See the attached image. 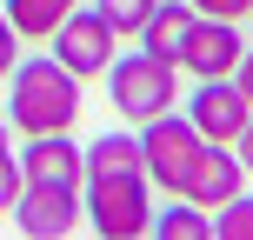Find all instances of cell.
Listing matches in <instances>:
<instances>
[{"label": "cell", "instance_id": "6da1fadb", "mask_svg": "<svg viewBox=\"0 0 253 240\" xmlns=\"http://www.w3.org/2000/svg\"><path fill=\"white\" fill-rule=\"evenodd\" d=\"M7 120L34 134H74L80 120V74L60 67L53 53H34V60H13L7 74Z\"/></svg>", "mask_w": 253, "mask_h": 240}, {"label": "cell", "instance_id": "7a4b0ae2", "mask_svg": "<svg viewBox=\"0 0 253 240\" xmlns=\"http://www.w3.org/2000/svg\"><path fill=\"white\" fill-rule=\"evenodd\" d=\"M80 207H87V227L100 240H140V234H153V180L147 174H87Z\"/></svg>", "mask_w": 253, "mask_h": 240}, {"label": "cell", "instance_id": "3957f363", "mask_svg": "<svg viewBox=\"0 0 253 240\" xmlns=\"http://www.w3.org/2000/svg\"><path fill=\"white\" fill-rule=\"evenodd\" d=\"M107 100H114V114L120 120H133V127H147L153 114H167V107L180 100V67L173 60H160V53H114V67H107Z\"/></svg>", "mask_w": 253, "mask_h": 240}, {"label": "cell", "instance_id": "277c9868", "mask_svg": "<svg viewBox=\"0 0 253 240\" xmlns=\"http://www.w3.org/2000/svg\"><path fill=\"white\" fill-rule=\"evenodd\" d=\"M200 147H207V134H200L187 114H173V107H167V114H153L147 127H140V160H147V180H153V187H167V193L187 187Z\"/></svg>", "mask_w": 253, "mask_h": 240}, {"label": "cell", "instance_id": "5b68a950", "mask_svg": "<svg viewBox=\"0 0 253 240\" xmlns=\"http://www.w3.org/2000/svg\"><path fill=\"white\" fill-rule=\"evenodd\" d=\"M114 20H107L100 7H74L60 27H53V60L60 67H74L80 80H93V74H107L114 67Z\"/></svg>", "mask_w": 253, "mask_h": 240}, {"label": "cell", "instance_id": "8992f818", "mask_svg": "<svg viewBox=\"0 0 253 240\" xmlns=\"http://www.w3.org/2000/svg\"><path fill=\"white\" fill-rule=\"evenodd\" d=\"M240 53H247L240 20H213V13H193L187 40H180V67H187L193 80H220V74H233V67H240Z\"/></svg>", "mask_w": 253, "mask_h": 240}, {"label": "cell", "instance_id": "52a82bcc", "mask_svg": "<svg viewBox=\"0 0 253 240\" xmlns=\"http://www.w3.org/2000/svg\"><path fill=\"white\" fill-rule=\"evenodd\" d=\"M187 120L200 127L207 140L233 147V140H240V127L253 120V100L240 94V80H233V74H220V80H200V87H193V100H187Z\"/></svg>", "mask_w": 253, "mask_h": 240}, {"label": "cell", "instance_id": "ba28073f", "mask_svg": "<svg viewBox=\"0 0 253 240\" xmlns=\"http://www.w3.org/2000/svg\"><path fill=\"white\" fill-rule=\"evenodd\" d=\"M13 214H20V234L60 240V234H74L80 220H87V207H80V187H40V180H27L20 200H13Z\"/></svg>", "mask_w": 253, "mask_h": 240}, {"label": "cell", "instance_id": "9c48e42d", "mask_svg": "<svg viewBox=\"0 0 253 240\" xmlns=\"http://www.w3.org/2000/svg\"><path fill=\"white\" fill-rule=\"evenodd\" d=\"M180 193H187L193 207H207V214H213V207H227L233 193H247V167H240V153H233V147H220V140H207Z\"/></svg>", "mask_w": 253, "mask_h": 240}, {"label": "cell", "instance_id": "30bf717a", "mask_svg": "<svg viewBox=\"0 0 253 240\" xmlns=\"http://www.w3.org/2000/svg\"><path fill=\"white\" fill-rule=\"evenodd\" d=\"M20 174L40 187H87V147H74L67 134H34L20 147Z\"/></svg>", "mask_w": 253, "mask_h": 240}, {"label": "cell", "instance_id": "8fae6325", "mask_svg": "<svg viewBox=\"0 0 253 240\" xmlns=\"http://www.w3.org/2000/svg\"><path fill=\"white\" fill-rule=\"evenodd\" d=\"M187 27H193V7H187V0H153L147 27H140V47L180 67V40H187Z\"/></svg>", "mask_w": 253, "mask_h": 240}, {"label": "cell", "instance_id": "7c38bea8", "mask_svg": "<svg viewBox=\"0 0 253 240\" xmlns=\"http://www.w3.org/2000/svg\"><path fill=\"white\" fill-rule=\"evenodd\" d=\"M0 7H7L13 27H20V40H53V27H60L80 0H0Z\"/></svg>", "mask_w": 253, "mask_h": 240}, {"label": "cell", "instance_id": "4fadbf2b", "mask_svg": "<svg viewBox=\"0 0 253 240\" xmlns=\"http://www.w3.org/2000/svg\"><path fill=\"white\" fill-rule=\"evenodd\" d=\"M87 174H147L140 160V134H100L87 147Z\"/></svg>", "mask_w": 253, "mask_h": 240}, {"label": "cell", "instance_id": "5bb4252c", "mask_svg": "<svg viewBox=\"0 0 253 240\" xmlns=\"http://www.w3.org/2000/svg\"><path fill=\"white\" fill-rule=\"evenodd\" d=\"M153 234H160V240H213V214L193 207L187 193H173V207L153 214Z\"/></svg>", "mask_w": 253, "mask_h": 240}, {"label": "cell", "instance_id": "9a60e30c", "mask_svg": "<svg viewBox=\"0 0 253 240\" xmlns=\"http://www.w3.org/2000/svg\"><path fill=\"white\" fill-rule=\"evenodd\" d=\"M213 240H253V193H233L227 207H213Z\"/></svg>", "mask_w": 253, "mask_h": 240}, {"label": "cell", "instance_id": "2e32d148", "mask_svg": "<svg viewBox=\"0 0 253 240\" xmlns=\"http://www.w3.org/2000/svg\"><path fill=\"white\" fill-rule=\"evenodd\" d=\"M93 7L114 20V34H140V27H147V13H153V0H93Z\"/></svg>", "mask_w": 253, "mask_h": 240}, {"label": "cell", "instance_id": "e0dca14e", "mask_svg": "<svg viewBox=\"0 0 253 240\" xmlns=\"http://www.w3.org/2000/svg\"><path fill=\"white\" fill-rule=\"evenodd\" d=\"M20 187H27L20 160H13V153H0V214H13V200H20Z\"/></svg>", "mask_w": 253, "mask_h": 240}, {"label": "cell", "instance_id": "ac0fdd59", "mask_svg": "<svg viewBox=\"0 0 253 240\" xmlns=\"http://www.w3.org/2000/svg\"><path fill=\"white\" fill-rule=\"evenodd\" d=\"M193 13H213V20H253V0H187Z\"/></svg>", "mask_w": 253, "mask_h": 240}, {"label": "cell", "instance_id": "d6986e66", "mask_svg": "<svg viewBox=\"0 0 253 240\" xmlns=\"http://www.w3.org/2000/svg\"><path fill=\"white\" fill-rule=\"evenodd\" d=\"M13 60H20V27L7 20V7H0V80L13 74Z\"/></svg>", "mask_w": 253, "mask_h": 240}, {"label": "cell", "instance_id": "ffe728a7", "mask_svg": "<svg viewBox=\"0 0 253 240\" xmlns=\"http://www.w3.org/2000/svg\"><path fill=\"white\" fill-rule=\"evenodd\" d=\"M233 153H240V167H247V180H253V120L240 127V140H233Z\"/></svg>", "mask_w": 253, "mask_h": 240}, {"label": "cell", "instance_id": "44dd1931", "mask_svg": "<svg viewBox=\"0 0 253 240\" xmlns=\"http://www.w3.org/2000/svg\"><path fill=\"white\" fill-rule=\"evenodd\" d=\"M233 80H240V94H247V100H253V47L240 53V67H233Z\"/></svg>", "mask_w": 253, "mask_h": 240}, {"label": "cell", "instance_id": "7402d4cb", "mask_svg": "<svg viewBox=\"0 0 253 240\" xmlns=\"http://www.w3.org/2000/svg\"><path fill=\"white\" fill-rule=\"evenodd\" d=\"M0 153H7V120H0Z\"/></svg>", "mask_w": 253, "mask_h": 240}]
</instances>
